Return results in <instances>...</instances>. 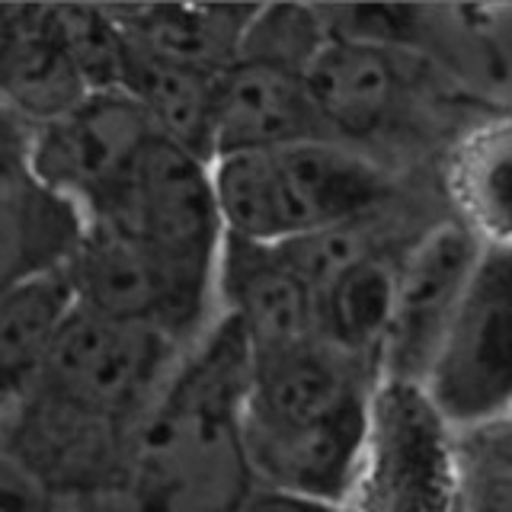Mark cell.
Listing matches in <instances>:
<instances>
[{
    "mask_svg": "<svg viewBox=\"0 0 512 512\" xmlns=\"http://www.w3.org/2000/svg\"><path fill=\"white\" fill-rule=\"evenodd\" d=\"M250 343L221 314L173 368L132 436L122 487L132 512H234L256 487L244 439Z\"/></svg>",
    "mask_w": 512,
    "mask_h": 512,
    "instance_id": "obj_1",
    "label": "cell"
},
{
    "mask_svg": "<svg viewBox=\"0 0 512 512\" xmlns=\"http://www.w3.org/2000/svg\"><path fill=\"white\" fill-rule=\"evenodd\" d=\"M381 372L324 336L250 356L244 439L256 484L349 503Z\"/></svg>",
    "mask_w": 512,
    "mask_h": 512,
    "instance_id": "obj_2",
    "label": "cell"
},
{
    "mask_svg": "<svg viewBox=\"0 0 512 512\" xmlns=\"http://www.w3.org/2000/svg\"><path fill=\"white\" fill-rule=\"evenodd\" d=\"M212 180L228 234L256 244L372 218L391 196L388 170L333 138L224 154L212 160Z\"/></svg>",
    "mask_w": 512,
    "mask_h": 512,
    "instance_id": "obj_3",
    "label": "cell"
},
{
    "mask_svg": "<svg viewBox=\"0 0 512 512\" xmlns=\"http://www.w3.org/2000/svg\"><path fill=\"white\" fill-rule=\"evenodd\" d=\"M87 215L135 237L167 269L189 311L205 320L228 237L208 160L157 138Z\"/></svg>",
    "mask_w": 512,
    "mask_h": 512,
    "instance_id": "obj_4",
    "label": "cell"
},
{
    "mask_svg": "<svg viewBox=\"0 0 512 512\" xmlns=\"http://www.w3.org/2000/svg\"><path fill=\"white\" fill-rule=\"evenodd\" d=\"M176 346L180 340L167 330L106 317L80 304L26 397L135 436L144 410L176 368Z\"/></svg>",
    "mask_w": 512,
    "mask_h": 512,
    "instance_id": "obj_5",
    "label": "cell"
},
{
    "mask_svg": "<svg viewBox=\"0 0 512 512\" xmlns=\"http://www.w3.org/2000/svg\"><path fill=\"white\" fill-rule=\"evenodd\" d=\"M420 388L455 436L512 416V247L480 250Z\"/></svg>",
    "mask_w": 512,
    "mask_h": 512,
    "instance_id": "obj_6",
    "label": "cell"
},
{
    "mask_svg": "<svg viewBox=\"0 0 512 512\" xmlns=\"http://www.w3.org/2000/svg\"><path fill=\"white\" fill-rule=\"evenodd\" d=\"M458 493V436L439 420L423 388L381 381L352 509L458 512Z\"/></svg>",
    "mask_w": 512,
    "mask_h": 512,
    "instance_id": "obj_7",
    "label": "cell"
},
{
    "mask_svg": "<svg viewBox=\"0 0 512 512\" xmlns=\"http://www.w3.org/2000/svg\"><path fill=\"white\" fill-rule=\"evenodd\" d=\"M484 244L455 215L426 224L400 250L394 317L381 356V381H407L420 388L442 333L468 288Z\"/></svg>",
    "mask_w": 512,
    "mask_h": 512,
    "instance_id": "obj_8",
    "label": "cell"
},
{
    "mask_svg": "<svg viewBox=\"0 0 512 512\" xmlns=\"http://www.w3.org/2000/svg\"><path fill=\"white\" fill-rule=\"evenodd\" d=\"M154 141L157 128L135 96L103 90L90 93L68 116L29 128L26 157L48 186L90 212L132 173Z\"/></svg>",
    "mask_w": 512,
    "mask_h": 512,
    "instance_id": "obj_9",
    "label": "cell"
},
{
    "mask_svg": "<svg viewBox=\"0 0 512 512\" xmlns=\"http://www.w3.org/2000/svg\"><path fill=\"white\" fill-rule=\"evenodd\" d=\"M29 125L4 112V157H0V269L4 285L68 266L84 244L90 215L71 196L52 189L29 167Z\"/></svg>",
    "mask_w": 512,
    "mask_h": 512,
    "instance_id": "obj_10",
    "label": "cell"
},
{
    "mask_svg": "<svg viewBox=\"0 0 512 512\" xmlns=\"http://www.w3.org/2000/svg\"><path fill=\"white\" fill-rule=\"evenodd\" d=\"M221 314L247 333L250 356L308 343L317 333V292L279 244L228 234L218 266Z\"/></svg>",
    "mask_w": 512,
    "mask_h": 512,
    "instance_id": "obj_11",
    "label": "cell"
},
{
    "mask_svg": "<svg viewBox=\"0 0 512 512\" xmlns=\"http://www.w3.org/2000/svg\"><path fill=\"white\" fill-rule=\"evenodd\" d=\"M311 138L340 141L317 112L304 71L279 61L237 55L231 68L218 74L215 160Z\"/></svg>",
    "mask_w": 512,
    "mask_h": 512,
    "instance_id": "obj_12",
    "label": "cell"
},
{
    "mask_svg": "<svg viewBox=\"0 0 512 512\" xmlns=\"http://www.w3.org/2000/svg\"><path fill=\"white\" fill-rule=\"evenodd\" d=\"M0 48L4 112L23 125L55 122L90 96L64 42L58 7H4Z\"/></svg>",
    "mask_w": 512,
    "mask_h": 512,
    "instance_id": "obj_13",
    "label": "cell"
},
{
    "mask_svg": "<svg viewBox=\"0 0 512 512\" xmlns=\"http://www.w3.org/2000/svg\"><path fill=\"white\" fill-rule=\"evenodd\" d=\"M407 52L330 36L311 58L304 80L336 138H362L381 128L404 103Z\"/></svg>",
    "mask_w": 512,
    "mask_h": 512,
    "instance_id": "obj_14",
    "label": "cell"
},
{
    "mask_svg": "<svg viewBox=\"0 0 512 512\" xmlns=\"http://www.w3.org/2000/svg\"><path fill=\"white\" fill-rule=\"evenodd\" d=\"M445 199L484 247H512V112L461 132L445 154Z\"/></svg>",
    "mask_w": 512,
    "mask_h": 512,
    "instance_id": "obj_15",
    "label": "cell"
},
{
    "mask_svg": "<svg viewBox=\"0 0 512 512\" xmlns=\"http://www.w3.org/2000/svg\"><path fill=\"white\" fill-rule=\"evenodd\" d=\"M77 308L80 295L68 266L4 285V308H0L4 410L29 394Z\"/></svg>",
    "mask_w": 512,
    "mask_h": 512,
    "instance_id": "obj_16",
    "label": "cell"
},
{
    "mask_svg": "<svg viewBox=\"0 0 512 512\" xmlns=\"http://www.w3.org/2000/svg\"><path fill=\"white\" fill-rule=\"evenodd\" d=\"M138 48L189 68L221 74L240 55V45L260 7H109Z\"/></svg>",
    "mask_w": 512,
    "mask_h": 512,
    "instance_id": "obj_17",
    "label": "cell"
},
{
    "mask_svg": "<svg viewBox=\"0 0 512 512\" xmlns=\"http://www.w3.org/2000/svg\"><path fill=\"white\" fill-rule=\"evenodd\" d=\"M125 90L148 112L160 141H170L212 164L218 74L157 58L132 42Z\"/></svg>",
    "mask_w": 512,
    "mask_h": 512,
    "instance_id": "obj_18",
    "label": "cell"
},
{
    "mask_svg": "<svg viewBox=\"0 0 512 512\" xmlns=\"http://www.w3.org/2000/svg\"><path fill=\"white\" fill-rule=\"evenodd\" d=\"M397 263L400 250L378 247L317 295V333L378 372L394 317Z\"/></svg>",
    "mask_w": 512,
    "mask_h": 512,
    "instance_id": "obj_19",
    "label": "cell"
},
{
    "mask_svg": "<svg viewBox=\"0 0 512 512\" xmlns=\"http://www.w3.org/2000/svg\"><path fill=\"white\" fill-rule=\"evenodd\" d=\"M58 20L68 52L90 93L125 90L132 42L112 16L109 7H64L58 4Z\"/></svg>",
    "mask_w": 512,
    "mask_h": 512,
    "instance_id": "obj_20",
    "label": "cell"
},
{
    "mask_svg": "<svg viewBox=\"0 0 512 512\" xmlns=\"http://www.w3.org/2000/svg\"><path fill=\"white\" fill-rule=\"evenodd\" d=\"M458 512H512V445L490 429L458 436Z\"/></svg>",
    "mask_w": 512,
    "mask_h": 512,
    "instance_id": "obj_21",
    "label": "cell"
},
{
    "mask_svg": "<svg viewBox=\"0 0 512 512\" xmlns=\"http://www.w3.org/2000/svg\"><path fill=\"white\" fill-rule=\"evenodd\" d=\"M0 484H4V512H55L58 490L23 458L4 452Z\"/></svg>",
    "mask_w": 512,
    "mask_h": 512,
    "instance_id": "obj_22",
    "label": "cell"
},
{
    "mask_svg": "<svg viewBox=\"0 0 512 512\" xmlns=\"http://www.w3.org/2000/svg\"><path fill=\"white\" fill-rule=\"evenodd\" d=\"M234 512H356V509H352V503H336V500H324V496L256 484Z\"/></svg>",
    "mask_w": 512,
    "mask_h": 512,
    "instance_id": "obj_23",
    "label": "cell"
},
{
    "mask_svg": "<svg viewBox=\"0 0 512 512\" xmlns=\"http://www.w3.org/2000/svg\"><path fill=\"white\" fill-rule=\"evenodd\" d=\"M487 429H490V426H487ZM493 429L500 432V436H503V439H506V442L512 445V416H509V420H503V423H496Z\"/></svg>",
    "mask_w": 512,
    "mask_h": 512,
    "instance_id": "obj_24",
    "label": "cell"
}]
</instances>
